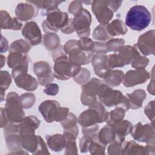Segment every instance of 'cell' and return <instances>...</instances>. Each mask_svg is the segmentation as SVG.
<instances>
[{
  "instance_id": "obj_1",
  "label": "cell",
  "mask_w": 155,
  "mask_h": 155,
  "mask_svg": "<svg viewBox=\"0 0 155 155\" xmlns=\"http://www.w3.org/2000/svg\"><path fill=\"white\" fill-rule=\"evenodd\" d=\"M63 51L61 54L53 53V61H54V76L60 80H68L74 78L80 71L81 67L79 65L71 63Z\"/></svg>"
},
{
  "instance_id": "obj_2",
  "label": "cell",
  "mask_w": 155,
  "mask_h": 155,
  "mask_svg": "<svg viewBox=\"0 0 155 155\" xmlns=\"http://www.w3.org/2000/svg\"><path fill=\"white\" fill-rule=\"evenodd\" d=\"M151 21V15L143 5H136L128 11L125 16V25L135 31L146 28Z\"/></svg>"
},
{
  "instance_id": "obj_3",
  "label": "cell",
  "mask_w": 155,
  "mask_h": 155,
  "mask_svg": "<svg viewBox=\"0 0 155 155\" xmlns=\"http://www.w3.org/2000/svg\"><path fill=\"white\" fill-rule=\"evenodd\" d=\"M97 96L100 101L108 107H120L125 111L130 108V102L127 97L120 91L113 90L108 85L101 84Z\"/></svg>"
},
{
  "instance_id": "obj_4",
  "label": "cell",
  "mask_w": 155,
  "mask_h": 155,
  "mask_svg": "<svg viewBox=\"0 0 155 155\" xmlns=\"http://www.w3.org/2000/svg\"><path fill=\"white\" fill-rule=\"evenodd\" d=\"M38 110L45 120L48 123L62 121L67 117L69 111L68 108L61 107L59 104L54 100L42 102Z\"/></svg>"
},
{
  "instance_id": "obj_5",
  "label": "cell",
  "mask_w": 155,
  "mask_h": 155,
  "mask_svg": "<svg viewBox=\"0 0 155 155\" xmlns=\"http://www.w3.org/2000/svg\"><path fill=\"white\" fill-rule=\"evenodd\" d=\"M19 98L18 94L13 91L9 93L7 96L4 109L9 122L21 123L24 118L25 113Z\"/></svg>"
},
{
  "instance_id": "obj_6",
  "label": "cell",
  "mask_w": 155,
  "mask_h": 155,
  "mask_svg": "<svg viewBox=\"0 0 155 155\" xmlns=\"http://www.w3.org/2000/svg\"><path fill=\"white\" fill-rule=\"evenodd\" d=\"M47 19L42 23V27L45 33H54L62 28L68 22V16L66 12H61L59 8L48 12Z\"/></svg>"
},
{
  "instance_id": "obj_7",
  "label": "cell",
  "mask_w": 155,
  "mask_h": 155,
  "mask_svg": "<svg viewBox=\"0 0 155 155\" xmlns=\"http://www.w3.org/2000/svg\"><path fill=\"white\" fill-rule=\"evenodd\" d=\"M91 23V16L86 9L75 16L73 19V24L77 35L81 38H88L90 34V26Z\"/></svg>"
},
{
  "instance_id": "obj_8",
  "label": "cell",
  "mask_w": 155,
  "mask_h": 155,
  "mask_svg": "<svg viewBox=\"0 0 155 155\" xmlns=\"http://www.w3.org/2000/svg\"><path fill=\"white\" fill-rule=\"evenodd\" d=\"M101 84L99 79L93 78L82 87L81 100L84 105L91 106L97 101L96 95Z\"/></svg>"
},
{
  "instance_id": "obj_9",
  "label": "cell",
  "mask_w": 155,
  "mask_h": 155,
  "mask_svg": "<svg viewBox=\"0 0 155 155\" xmlns=\"http://www.w3.org/2000/svg\"><path fill=\"white\" fill-rule=\"evenodd\" d=\"M27 71L21 69H13L12 76L15 79L16 85L21 88L27 91H34L37 88L36 80L30 74L27 73Z\"/></svg>"
},
{
  "instance_id": "obj_10",
  "label": "cell",
  "mask_w": 155,
  "mask_h": 155,
  "mask_svg": "<svg viewBox=\"0 0 155 155\" xmlns=\"http://www.w3.org/2000/svg\"><path fill=\"white\" fill-rule=\"evenodd\" d=\"M92 11L98 22L102 24H107L113 16V12L109 7L107 1H93Z\"/></svg>"
},
{
  "instance_id": "obj_11",
  "label": "cell",
  "mask_w": 155,
  "mask_h": 155,
  "mask_svg": "<svg viewBox=\"0 0 155 155\" xmlns=\"http://www.w3.org/2000/svg\"><path fill=\"white\" fill-rule=\"evenodd\" d=\"M131 134L134 140L139 142L150 143L151 139L154 140V128L150 124L143 125L140 122L137 123L133 127Z\"/></svg>"
},
{
  "instance_id": "obj_12",
  "label": "cell",
  "mask_w": 155,
  "mask_h": 155,
  "mask_svg": "<svg viewBox=\"0 0 155 155\" xmlns=\"http://www.w3.org/2000/svg\"><path fill=\"white\" fill-rule=\"evenodd\" d=\"M149 77V73L144 68L130 70L124 75L122 83L127 87H133L144 83L148 80Z\"/></svg>"
},
{
  "instance_id": "obj_13",
  "label": "cell",
  "mask_w": 155,
  "mask_h": 155,
  "mask_svg": "<svg viewBox=\"0 0 155 155\" xmlns=\"http://www.w3.org/2000/svg\"><path fill=\"white\" fill-rule=\"evenodd\" d=\"M33 71L38 76V82L41 85H46L54 79L50 66L46 62L39 61L35 63Z\"/></svg>"
},
{
  "instance_id": "obj_14",
  "label": "cell",
  "mask_w": 155,
  "mask_h": 155,
  "mask_svg": "<svg viewBox=\"0 0 155 155\" xmlns=\"http://www.w3.org/2000/svg\"><path fill=\"white\" fill-rule=\"evenodd\" d=\"M95 74L100 78H105L112 71L108 65V56L103 53H97L91 59Z\"/></svg>"
},
{
  "instance_id": "obj_15",
  "label": "cell",
  "mask_w": 155,
  "mask_h": 155,
  "mask_svg": "<svg viewBox=\"0 0 155 155\" xmlns=\"http://www.w3.org/2000/svg\"><path fill=\"white\" fill-rule=\"evenodd\" d=\"M22 35L31 45H36L41 42V32L35 22H27L22 30Z\"/></svg>"
},
{
  "instance_id": "obj_16",
  "label": "cell",
  "mask_w": 155,
  "mask_h": 155,
  "mask_svg": "<svg viewBox=\"0 0 155 155\" xmlns=\"http://www.w3.org/2000/svg\"><path fill=\"white\" fill-rule=\"evenodd\" d=\"M137 50L144 55L154 53V30L148 31L140 36L136 44Z\"/></svg>"
},
{
  "instance_id": "obj_17",
  "label": "cell",
  "mask_w": 155,
  "mask_h": 155,
  "mask_svg": "<svg viewBox=\"0 0 155 155\" xmlns=\"http://www.w3.org/2000/svg\"><path fill=\"white\" fill-rule=\"evenodd\" d=\"M93 52L86 51L80 48L78 44L68 53L70 61L76 65L88 64L93 58Z\"/></svg>"
},
{
  "instance_id": "obj_18",
  "label": "cell",
  "mask_w": 155,
  "mask_h": 155,
  "mask_svg": "<svg viewBox=\"0 0 155 155\" xmlns=\"http://www.w3.org/2000/svg\"><path fill=\"white\" fill-rule=\"evenodd\" d=\"M78 122L82 128L95 125L97 123H102L99 113L93 108L90 107L87 110L82 112L78 118Z\"/></svg>"
},
{
  "instance_id": "obj_19",
  "label": "cell",
  "mask_w": 155,
  "mask_h": 155,
  "mask_svg": "<svg viewBox=\"0 0 155 155\" xmlns=\"http://www.w3.org/2000/svg\"><path fill=\"white\" fill-rule=\"evenodd\" d=\"M7 64L13 69L28 70V59L25 54L14 51L9 53L7 58Z\"/></svg>"
},
{
  "instance_id": "obj_20",
  "label": "cell",
  "mask_w": 155,
  "mask_h": 155,
  "mask_svg": "<svg viewBox=\"0 0 155 155\" xmlns=\"http://www.w3.org/2000/svg\"><path fill=\"white\" fill-rule=\"evenodd\" d=\"M15 14L16 18L20 21H27L37 15V11L34 6L28 3H19L16 7Z\"/></svg>"
},
{
  "instance_id": "obj_21",
  "label": "cell",
  "mask_w": 155,
  "mask_h": 155,
  "mask_svg": "<svg viewBox=\"0 0 155 155\" xmlns=\"http://www.w3.org/2000/svg\"><path fill=\"white\" fill-rule=\"evenodd\" d=\"M117 137L113 127L110 124L104 126L99 131L97 135L99 141L104 145H107L108 143H111Z\"/></svg>"
},
{
  "instance_id": "obj_22",
  "label": "cell",
  "mask_w": 155,
  "mask_h": 155,
  "mask_svg": "<svg viewBox=\"0 0 155 155\" xmlns=\"http://www.w3.org/2000/svg\"><path fill=\"white\" fill-rule=\"evenodd\" d=\"M107 30L109 35L111 37L120 35H125L128 29L124 22L120 19H115L110 24H107Z\"/></svg>"
},
{
  "instance_id": "obj_23",
  "label": "cell",
  "mask_w": 155,
  "mask_h": 155,
  "mask_svg": "<svg viewBox=\"0 0 155 155\" xmlns=\"http://www.w3.org/2000/svg\"><path fill=\"white\" fill-rule=\"evenodd\" d=\"M130 102V108L138 109L142 107L143 101L146 98V93L143 90H136L132 93L127 94Z\"/></svg>"
},
{
  "instance_id": "obj_24",
  "label": "cell",
  "mask_w": 155,
  "mask_h": 155,
  "mask_svg": "<svg viewBox=\"0 0 155 155\" xmlns=\"http://www.w3.org/2000/svg\"><path fill=\"white\" fill-rule=\"evenodd\" d=\"M46 139L48 147L53 151H60L65 147L66 140L64 135L56 134L52 136H47Z\"/></svg>"
},
{
  "instance_id": "obj_25",
  "label": "cell",
  "mask_w": 155,
  "mask_h": 155,
  "mask_svg": "<svg viewBox=\"0 0 155 155\" xmlns=\"http://www.w3.org/2000/svg\"><path fill=\"white\" fill-rule=\"evenodd\" d=\"M26 2L42 9L41 14L43 16L46 15L50 11L57 8L58 5L62 2V1H27Z\"/></svg>"
},
{
  "instance_id": "obj_26",
  "label": "cell",
  "mask_w": 155,
  "mask_h": 155,
  "mask_svg": "<svg viewBox=\"0 0 155 155\" xmlns=\"http://www.w3.org/2000/svg\"><path fill=\"white\" fill-rule=\"evenodd\" d=\"M150 150V147H143L137 144L134 141H128L122 148V154H144L143 151Z\"/></svg>"
},
{
  "instance_id": "obj_27",
  "label": "cell",
  "mask_w": 155,
  "mask_h": 155,
  "mask_svg": "<svg viewBox=\"0 0 155 155\" xmlns=\"http://www.w3.org/2000/svg\"><path fill=\"white\" fill-rule=\"evenodd\" d=\"M110 125L113 127L116 134L122 137H125L130 133L133 128L131 123L126 120Z\"/></svg>"
},
{
  "instance_id": "obj_28",
  "label": "cell",
  "mask_w": 155,
  "mask_h": 155,
  "mask_svg": "<svg viewBox=\"0 0 155 155\" xmlns=\"http://www.w3.org/2000/svg\"><path fill=\"white\" fill-rule=\"evenodd\" d=\"M43 43L47 50H56L59 48L60 44L59 37L54 33H47L44 36Z\"/></svg>"
},
{
  "instance_id": "obj_29",
  "label": "cell",
  "mask_w": 155,
  "mask_h": 155,
  "mask_svg": "<svg viewBox=\"0 0 155 155\" xmlns=\"http://www.w3.org/2000/svg\"><path fill=\"white\" fill-rule=\"evenodd\" d=\"M9 151H21V139L19 134H11L4 136Z\"/></svg>"
},
{
  "instance_id": "obj_30",
  "label": "cell",
  "mask_w": 155,
  "mask_h": 155,
  "mask_svg": "<svg viewBox=\"0 0 155 155\" xmlns=\"http://www.w3.org/2000/svg\"><path fill=\"white\" fill-rule=\"evenodd\" d=\"M124 74L122 71L120 70H114L105 78H104L105 82L111 87L118 86L123 80Z\"/></svg>"
},
{
  "instance_id": "obj_31",
  "label": "cell",
  "mask_w": 155,
  "mask_h": 155,
  "mask_svg": "<svg viewBox=\"0 0 155 155\" xmlns=\"http://www.w3.org/2000/svg\"><path fill=\"white\" fill-rule=\"evenodd\" d=\"M30 48L31 45L29 44V42L23 39H18L12 43L10 46L9 53L17 51L25 54L30 51Z\"/></svg>"
},
{
  "instance_id": "obj_32",
  "label": "cell",
  "mask_w": 155,
  "mask_h": 155,
  "mask_svg": "<svg viewBox=\"0 0 155 155\" xmlns=\"http://www.w3.org/2000/svg\"><path fill=\"white\" fill-rule=\"evenodd\" d=\"M125 110L120 107H117L114 110L108 113L107 122L108 124H113L117 123L124 119L125 116Z\"/></svg>"
},
{
  "instance_id": "obj_33",
  "label": "cell",
  "mask_w": 155,
  "mask_h": 155,
  "mask_svg": "<svg viewBox=\"0 0 155 155\" xmlns=\"http://www.w3.org/2000/svg\"><path fill=\"white\" fill-rule=\"evenodd\" d=\"M1 78H0V91H1V102L4 101L5 91L8 88L9 85L12 82L11 76L9 73L7 71H1L0 72Z\"/></svg>"
},
{
  "instance_id": "obj_34",
  "label": "cell",
  "mask_w": 155,
  "mask_h": 155,
  "mask_svg": "<svg viewBox=\"0 0 155 155\" xmlns=\"http://www.w3.org/2000/svg\"><path fill=\"white\" fill-rule=\"evenodd\" d=\"M93 38L96 40L99 41H107L110 40L112 38L109 35L107 30V24L99 25L94 29L93 33Z\"/></svg>"
},
{
  "instance_id": "obj_35",
  "label": "cell",
  "mask_w": 155,
  "mask_h": 155,
  "mask_svg": "<svg viewBox=\"0 0 155 155\" xmlns=\"http://www.w3.org/2000/svg\"><path fill=\"white\" fill-rule=\"evenodd\" d=\"M125 44V41L123 39L114 38L108 40L105 43V48L108 51H117Z\"/></svg>"
},
{
  "instance_id": "obj_36",
  "label": "cell",
  "mask_w": 155,
  "mask_h": 155,
  "mask_svg": "<svg viewBox=\"0 0 155 155\" xmlns=\"http://www.w3.org/2000/svg\"><path fill=\"white\" fill-rule=\"evenodd\" d=\"M19 99L21 106L25 109L31 108L35 103V96L31 93H26L22 94Z\"/></svg>"
},
{
  "instance_id": "obj_37",
  "label": "cell",
  "mask_w": 155,
  "mask_h": 155,
  "mask_svg": "<svg viewBox=\"0 0 155 155\" xmlns=\"http://www.w3.org/2000/svg\"><path fill=\"white\" fill-rule=\"evenodd\" d=\"M108 65L112 69L115 67H122L125 64L119 53H114L108 56Z\"/></svg>"
},
{
  "instance_id": "obj_38",
  "label": "cell",
  "mask_w": 155,
  "mask_h": 155,
  "mask_svg": "<svg viewBox=\"0 0 155 155\" xmlns=\"http://www.w3.org/2000/svg\"><path fill=\"white\" fill-rule=\"evenodd\" d=\"M77 121L78 119L76 116L73 113H68L67 117L64 120L61 121V124L62 127H64V130H67L74 128L77 127Z\"/></svg>"
},
{
  "instance_id": "obj_39",
  "label": "cell",
  "mask_w": 155,
  "mask_h": 155,
  "mask_svg": "<svg viewBox=\"0 0 155 155\" xmlns=\"http://www.w3.org/2000/svg\"><path fill=\"white\" fill-rule=\"evenodd\" d=\"M13 24V18L5 10H1V28L11 29Z\"/></svg>"
},
{
  "instance_id": "obj_40",
  "label": "cell",
  "mask_w": 155,
  "mask_h": 155,
  "mask_svg": "<svg viewBox=\"0 0 155 155\" xmlns=\"http://www.w3.org/2000/svg\"><path fill=\"white\" fill-rule=\"evenodd\" d=\"M94 45V42L88 38H81L78 41V46L82 50L86 51L93 52V49Z\"/></svg>"
},
{
  "instance_id": "obj_41",
  "label": "cell",
  "mask_w": 155,
  "mask_h": 155,
  "mask_svg": "<svg viewBox=\"0 0 155 155\" xmlns=\"http://www.w3.org/2000/svg\"><path fill=\"white\" fill-rule=\"evenodd\" d=\"M149 60L139 54L131 62V66L136 69L144 68L148 64Z\"/></svg>"
},
{
  "instance_id": "obj_42",
  "label": "cell",
  "mask_w": 155,
  "mask_h": 155,
  "mask_svg": "<svg viewBox=\"0 0 155 155\" xmlns=\"http://www.w3.org/2000/svg\"><path fill=\"white\" fill-rule=\"evenodd\" d=\"M90 77V72L86 68H81L80 71L77 74L76 76L73 78L74 80L76 83L79 84H84L88 79Z\"/></svg>"
},
{
  "instance_id": "obj_43",
  "label": "cell",
  "mask_w": 155,
  "mask_h": 155,
  "mask_svg": "<svg viewBox=\"0 0 155 155\" xmlns=\"http://www.w3.org/2000/svg\"><path fill=\"white\" fill-rule=\"evenodd\" d=\"M83 1H72L68 7V12L73 14L74 16L79 14L84 9L82 7Z\"/></svg>"
},
{
  "instance_id": "obj_44",
  "label": "cell",
  "mask_w": 155,
  "mask_h": 155,
  "mask_svg": "<svg viewBox=\"0 0 155 155\" xmlns=\"http://www.w3.org/2000/svg\"><path fill=\"white\" fill-rule=\"evenodd\" d=\"M59 91V86L56 84H48L45 85L44 92L50 96H55Z\"/></svg>"
},
{
  "instance_id": "obj_45",
  "label": "cell",
  "mask_w": 155,
  "mask_h": 155,
  "mask_svg": "<svg viewBox=\"0 0 155 155\" xmlns=\"http://www.w3.org/2000/svg\"><path fill=\"white\" fill-rule=\"evenodd\" d=\"M38 143L36 150L33 154H49V152L47 151V148L45 144V142L42 140L41 136H38Z\"/></svg>"
},
{
  "instance_id": "obj_46",
  "label": "cell",
  "mask_w": 155,
  "mask_h": 155,
  "mask_svg": "<svg viewBox=\"0 0 155 155\" xmlns=\"http://www.w3.org/2000/svg\"><path fill=\"white\" fill-rule=\"evenodd\" d=\"M107 52V51L105 48V43L94 42V45L93 49V53L105 54Z\"/></svg>"
},
{
  "instance_id": "obj_47",
  "label": "cell",
  "mask_w": 155,
  "mask_h": 155,
  "mask_svg": "<svg viewBox=\"0 0 155 155\" xmlns=\"http://www.w3.org/2000/svg\"><path fill=\"white\" fill-rule=\"evenodd\" d=\"M61 31L65 34H70L73 33L74 31L73 24V19H69V21L68 23L62 28L61 29Z\"/></svg>"
},
{
  "instance_id": "obj_48",
  "label": "cell",
  "mask_w": 155,
  "mask_h": 155,
  "mask_svg": "<svg viewBox=\"0 0 155 155\" xmlns=\"http://www.w3.org/2000/svg\"><path fill=\"white\" fill-rule=\"evenodd\" d=\"M8 119L6 114L5 109L1 108V128L5 127L8 124Z\"/></svg>"
},
{
  "instance_id": "obj_49",
  "label": "cell",
  "mask_w": 155,
  "mask_h": 155,
  "mask_svg": "<svg viewBox=\"0 0 155 155\" xmlns=\"http://www.w3.org/2000/svg\"><path fill=\"white\" fill-rule=\"evenodd\" d=\"M122 1H107L109 7L112 10L113 12H116L122 4Z\"/></svg>"
},
{
  "instance_id": "obj_50",
  "label": "cell",
  "mask_w": 155,
  "mask_h": 155,
  "mask_svg": "<svg viewBox=\"0 0 155 155\" xmlns=\"http://www.w3.org/2000/svg\"><path fill=\"white\" fill-rule=\"evenodd\" d=\"M8 48V41L7 39L1 35V53H4L7 51Z\"/></svg>"
},
{
  "instance_id": "obj_51",
  "label": "cell",
  "mask_w": 155,
  "mask_h": 155,
  "mask_svg": "<svg viewBox=\"0 0 155 155\" xmlns=\"http://www.w3.org/2000/svg\"><path fill=\"white\" fill-rule=\"evenodd\" d=\"M5 58L3 56V55H1V68H2L5 63Z\"/></svg>"
}]
</instances>
